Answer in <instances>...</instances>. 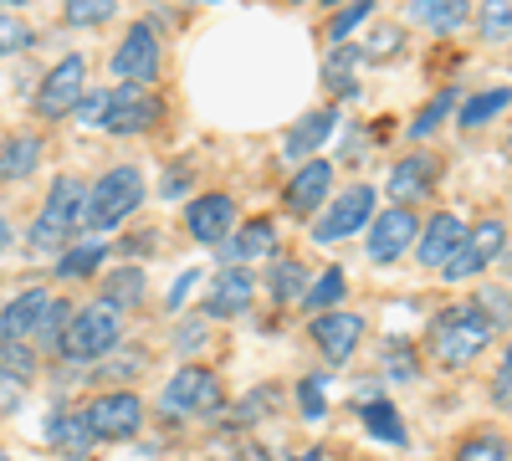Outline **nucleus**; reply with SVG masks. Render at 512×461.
<instances>
[{"mask_svg":"<svg viewBox=\"0 0 512 461\" xmlns=\"http://www.w3.org/2000/svg\"><path fill=\"white\" fill-rule=\"evenodd\" d=\"M456 108V88H446V93H436L431 103H425L420 113H415V123H410V139H431L441 123H446V113Z\"/></svg>","mask_w":512,"mask_h":461,"instance_id":"f704fd0d","label":"nucleus"},{"mask_svg":"<svg viewBox=\"0 0 512 461\" xmlns=\"http://www.w3.org/2000/svg\"><path fill=\"white\" fill-rule=\"evenodd\" d=\"M200 339H205L200 323H195V328H180V349H200Z\"/></svg>","mask_w":512,"mask_h":461,"instance_id":"8fccbe9b","label":"nucleus"},{"mask_svg":"<svg viewBox=\"0 0 512 461\" xmlns=\"http://www.w3.org/2000/svg\"><path fill=\"white\" fill-rule=\"evenodd\" d=\"M118 16V0H62V21L88 31V26H103Z\"/></svg>","mask_w":512,"mask_h":461,"instance_id":"7c9ffc66","label":"nucleus"},{"mask_svg":"<svg viewBox=\"0 0 512 461\" xmlns=\"http://www.w3.org/2000/svg\"><path fill=\"white\" fill-rule=\"evenodd\" d=\"M492 405L497 410H512V344L502 349V364L492 374Z\"/></svg>","mask_w":512,"mask_h":461,"instance_id":"37998d69","label":"nucleus"},{"mask_svg":"<svg viewBox=\"0 0 512 461\" xmlns=\"http://www.w3.org/2000/svg\"><path fill=\"white\" fill-rule=\"evenodd\" d=\"M415 241H420V216L410 211V205H390V211H379L369 221V262L390 267V262L405 257Z\"/></svg>","mask_w":512,"mask_h":461,"instance_id":"9b49d317","label":"nucleus"},{"mask_svg":"<svg viewBox=\"0 0 512 461\" xmlns=\"http://www.w3.org/2000/svg\"><path fill=\"white\" fill-rule=\"evenodd\" d=\"M297 410H303V421H313V426L328 415V380H323V374L297 380Z\"/></svg>","mask_w":512,"mask_h":461,"instance_id":"c9c22d12","label":"nucleus"},{"mask_svg":"<svg viewBox=\"0 0 512 461\" xmlns=\"http://www.w3.org/2000/svg\"><path fill=\"white\" fill-rule=\"evenodd\" d=\"M502 108H512V88H487V93H472L456 108V123L461 129H482V123H492Z\"/></svg>","mask_w":512,"mask_h":461,"instance_id":"bb28decb","label":"nucleus"},{"mask_svg":"<svg viewBox=\"0 0 512 461\" xmlns=\"http://www.w3.org/2000/svg\"><path fill=\"white\" fill-rule=\"evenodd\" d=\"M251 303H256V282H251V272L226 267V272H216V282H210L200 313H205V318H241V313H251Z\"/></svg>","mask_w":512,"mask_h":461,"instance_id":"dca6fc26","label":"nucleus"},{"mask_svg":"<svg viewBox=\"0 0 512 461\" xmlns=\"http://www.w3.org/2000/svg\"><path fill=\"white\" fill-rule=\"evenodd\" d=\"M482 308H497L492 323H507L512 318V298H507V292H482Z\"/></svg>","mask_w":512,"mask_h":461,"instance_id":"09e8293b","label":"nucleus"},{"mask_svg":"<svg viewBox=\"0 0 512 461\" xmlns=\"http://www.w3.org/2000/svg\"><path fill=\"white\" fill-rule=\"evenodd\" d=\"M369 11H374V0H354L349 11H338V16L328 21V41H338V47H344V41H349V31H354L359 21H369Z\"/></svg>","mask_w":512,"mask_h":461,"instance_id":"ea45409f","label":"nucleus"},{"mask_svg":"<svg viewBox=\"0 0 512 461\" xmlns=\"http://www.w3.org/2000/svg\"><path fill=\"white\" fill-rule=\"evenodd\" d=\"M31 26L16 16V11H6V6H0V57H16V52H26L31 47Z\"/></svg>","mask_w":512,"mask_h":461,"instance_id":"e433bc0d","label":"nucleus"},{"mask_svg":"<svg viewBox=\"0 0 512 461\" xmlns=\"http://www.w3.org/2000/svg\"><path fill=\"white\" fill-rule=\"evenodd\" d=\"M456 461H512V446L497 431H477L456 446Z\"/></svg>","mask_w":512,"mask_h":461,"instance_id":"72a5a7b5","label":"nucleus"},{"mask_svg":"<svg viewBox=\"0 0 512 461\" xmlns=\"http://www.w3.org/2000/svg\"><path fill=\"white\" fill-rule=\"evenodd\" d=\"M221 251H226L231 262H262V257H272V251H277V221L272 216L246 221L231 241H221Z\"/></svg>","mask_w":512,"mask_h":461,"instance_id":"412c9836","label":"nucleus"},{"mask_svg":"<svg viewBox=\"0 0 512 461\" xmlns=\"http://www.w3.org/2000/svg\"><path fill=\"white\" fill-rule=\"evenodd\" d=\"M384 374H390V380H415V374H420V364L410 359V344L405 339L384 344Z\"/></svg>","mask_w":512,"mask_h":461,"instance_id":"a19ab883","label":"nucleus"},{"mask_svg":"<svg viewBox=\"0 0 512 461\" xmlns=\"http://www.w3.org/2000/svg\"><path fill=\"white\" fill-rule=\"evenodd\" d=\"M149 298V272L144 267H118L103 277V303H113L118 313H134Z\"/></svg>","mask_w":512,"mask_h":461,"instance_id":"4be33fe9","label":"nucleus"},{"mask_svg":"<svg viewBox=\"0 0 512 461\" xmlns=\"http://www.w3.org/2000/svg\"><path fill=\"white\" fill-rule=\"evenodd\" d=\"M185 185H190V170H185V164H169L159 195H164V200H180V195H185Z\"/></svg>","mask_w":512,"mask_h":461,"instance_id":"de8ad7c7","label":"nucleus"},{"mask_svg":"<svg viewBox=\"0 0 512 461\" xmlns=\"http://www.w3.org/2000/svg\"><path fill=\"white\" fill-rule=\"evenodd\" d=\"M0 6H21V0H0Z\"/></svg>","mask_w":512,"mask_h":461,"instance_id":"5fc2aeb1","label":"nucleus"},{"mask_svg":"<svg viewBox=\"0 0 512 461\" xmlns=\"http://www.w3.org/2000/svg\"><path fill=\"white\" fill-rule=\"evenodd\" d=\"M11 241V226H6V216H0V246H6Z\"/></svg>","mask_w":512,"mask_h":461,"instance_id":"3c124183","label":"nucleus"},{"mask_svg":"<svg viewBox=\"0 0 512 461\" xmlns=\"http://www.w3.org/2000/svg\"><path fill=\"white\" fill-rule=\"evenodd\" d=\"M507 154H512V139H507Z\"/></svg>","mask_w":512,"mask_h":461,"instance_id":"4d7b16f0","label":"nucleus"},{"mask_svg":"<svg viewBox=\"0 0 512 461\" xmlns=\"http://www.w3.org/2000/svg\"><path fill=\"white\" fill-rule=\"evenodd\" d=\"M436 175H441L436 154H405L395 170H390V180H384V190H390L395 205H410V200H420V195H431Z\"/></svg>","mask_w":512,"mask_h":461,"instance_id":"f3484780","label":"nucleus"},{"mask_svg":"<svg viewBox=\"0 0 512 461\" xmlns=\"http://www.w3.org/2000/svg\"><path fill=\"white\" fill-rule=\"evenodd\" d=\"M67 318H72V308H67V303H52V308H47V318H41V328H36V333H41V339H47L52 349H62V328H67Z\"/></svg>","mask_w":512,"mask_h":461,"instance_id":"c03bdc74","label":"nucleus"},{"mask_svg":"<svg viewBox=\"0 0 512 461\" xmlns=\"http://www.w3.org/2000/svg\"><path fill=\"white\" fill-rule=\"evenodd\" d=\"M57 298L47 287H26V292H16V298L0 308V333L6 339H26L31 344V333L41 328V318H47V308H52Z\"/></svg>","mask_w":512,"mask_h":461,"instance_id":"a211bd4d","label":"nucleus"},{"mask_svg":"<svg viewBox=\"0 0 512 461\" xmlns=\"http://www.w3.org/2000/svg\"><path fill=\"white\" fill-rule=\"evenodd\" d=\"M0 374H6L11 385H26L36 374V354H31L26 339H6V344H0Z\"/></svg>","mask_w":512,"mask_h":461,"instance_id":"473e14b6","label":"nucleus"},{"mask_svg":"<svg viewBox=\"0 0 512 461\" xmlns=\"http://www.w3.org/2000/svg\"><path fill=\"white\" fill-rule=\"evenodd\" d=\"M502 251H507V226L502 221H482V226H472L461 236V246L451 251V262L441 267V277L446 282H472L502 257Z\"/></svg>","mask_w":512,"mask_h":461,"instance_id":"0eeeda50","label":"nucleus"},{"mask_svg":"<svg viewBox=\"0 0 512 461\" xmlns=\"http://www.w3.org/2000/svg\"><path fill=\"white\" fill-rule=\"evenodd\" d=\"M277 410V390L267 385V390H251L236 410H231V426H251V421H262V415H272Z\"/></svg>","mask_w":512,"mask_h":461,"instance_id":"4c0bfd02","label":"nucleus"},{"mask_svg":"<svg viewBox=\"0 0 512 461\" xmlns=\"http://www.w3.org/2000/svg\"><path fill=\"white\" fill-rule=\"evenodd\" d=\"M103 257H108V246H103V241L67 246L62 257H57V277H67V282H77V277H93V272L103 267Z\"/></svg>","mask_w":512,"mask_h":461,"instance_id":"c85d7f7f","label":"nucleus"},{"mask_svg":"<svg viewBox=\"0 0 512 461\" xmlns=\"http://www.w3.org/2000/svg\"><path fill=\"white\" fill-rule=\"evenodd\" d=\"M221 374L216 369H205V364H185V369H175V380L164 385V415L169 421H190V415H210V410H221Z\"/></svg>","mask_w":512,"mask_h":461,"instance_id":"39448f33","label":"nucleus"},{"mask_svg":"<svg viewBox=\"0 0 512 461\" xmlns=\"http://www.w3.org/2000/svg\"><path fill=\"white\" fill-rule=\"evenodd\" d=\"M400 47H405V31H374V41H369L359 57H364V62H374V57H395Z\"/></svg>","mask_w":512,"mask_h":461,"instance_id":"a18cd8bd","label":"nucleus"},{"mask_svg":"<svg viewBox=\"0 0 512 461\" xmlns=\"http://www.w3.org/2000/svg\"><path fill=\"white\" fill-rule=\"evenodd\" d=\"M41 159V139L36 134H21V139H6L0 144V180H26Z\"/></svg>","mask_w":512,"mask_h":461,"instance_id":"cd10ccee","label":"nucleus"},{"mask_svg":"<svg viewBox=\"0 0 512 461\" xmlns=\"http://www.w3.org/2000/svg\"><path fill=\"white\" fill-rule=\"evenodd\" d=\"M344 292H349L344 267H323V272L308 282V292H303V313H328V308H338V303H344Z\"/></svg>","mask_w":512,"mask_h":461,"instance_id":"a878e982","label":"nucleus"},{"mask_svg":"<svg viewBox=\"0 0 512 461\" xmlns=\"http://www.w3.org/2000/svg\"><path fill=\"white\" fill-rule=\"evenodd\" d=\"M88 426L98 431V441H128L144 426V400L134 390H108L88 405Z\"/></svg>","mask_w":512,"mask_h":461,"instance_id":"f8f14e48","label":"nucleus"},{"mask_svg":"<svg viewBox=\"0 0 512 461\" xmlns=\"http://www.w3.org/2000/svg\"><path fill=\"white\" fill-rule=\"evenodd\" d=\"M82 211H88V190H82V180L62 175V180L47 190V200H41L36 221H31V246H36V251H57V246L82 226Z\"/></svg>","mask_w":512,"mask_h":461,"instance_id":"20e7f679","label":"nucleus"},{"mask_svg":"<svg viewBox=\"0 0 512 461\" xmlns=\"http://www.w3.org/2000/svg\"><path fill=\"white\" fill-rule=\"evenodd\" d=\"M159 118H164V103L149 88H139V82H123V88H113V113L103 129L108 134H144Z\"/></svg>","mask_w":512,"mask_h":461,"instance_id":"ddd939ff","label":"nucleus"},{"mask_svg":"<svg viewBox=\"0 0 512 461\" xmlns=\"http://www.w3.org/2000/svg\"><path fill=\"white\" fill-rule=\"evenodd\" d=\"M108 113H113V93H108V88H103V93H82V103H77V123L98 129V123H108Z\"/></svg>","mask_w":512,"mask_h":461,"instance_id":"79ce46f5","label":"nucleus"},{"mask_svg":"<svg viewBox=\"0 0 512 461\" xmlns=\"http://www.w3.org/2000/svg\"><path fill=\"white\" fill-rule=\"evenodd\" d=\"M477 31H482V41H492V47L512 41V0H482Z\"/></svg>","mask_w":512,"mask_h":461,"instance_id":"2f4dec72","label":"nucleus"},{"mask_svg":"<svg viewBox=\"0 0 512 461\" xmlns=\"http://www.w3.org/2000/svg\"><path fill=\"white\" fill-rule=\"evenodd\" d=\"M328 195H333V164L328 159H308L303 170H297L292 180H287V195H282V205L292 216H318L323 205H328Z\"/></svg>","mask_w":512,"mask_h":461,"instance_id":"2eb2a0df","label":"nucleus"},{"mask_svg":"<svg viewBox=\"0 0 512 461\" xmlns=\"http://www.w3.org/2000/svg\"><path fill=\"white\" fill-rule=\"evenodd\" d=\"M267 292H272V303H303V292H308V267L277 262V267L267 272Z\"/></svg>","mask_w":512,"mask_h":461,"instance_id":"c756f323","label":"nucleus"},{"mask_svg":"<svg viewBox=\"0 0 512 461\" xmlns=\"http://www.w3.org/2000/svg\"><path fill=\"white\" fill-rule=\"evenodd\" d=\"M82 88H88V62H82L77 52L62 57L47 77H41V88H36V113L41 118H72L77 103H82Z\"/></svg>","mask_w":512,"mask_h":461,"instance_id":"6e6552de","label":"nucleus"},{"mask_svg":"<svg viewBox=\"0 0 512 461\" xmlns=\"http://www.w3.org/2000/svg\"><path fill=\"white\" fill-rule=\"evenodd\" d=\"M0 461H11V456H6V451H0Z\"/></svg>","mask_w":512,"mask_h":461,"instance_id":"6e6d98bb","label":"nucleus"},{"mask_svg":"<svg viewBox=\"0 0 512 461\" xmlns=\"http://www.w3.org/2000/svg\"><path fill=\"white\" fill-rule=\"evenodd\" d=\"M374 200H379L374 185L338 190V195L328 200V211H318V221H313V241H318V246H333V241H344V236H354V231H369Z\"/></svg>","mask_w":512,"mask_h":461,"instance_id":"423d86ee","label":"nucleus"},{"mask_svg":"<svg viewBox=\"0 0 512 461\" xmlns=\"http://www.w3.org/2000/svg\"><path fill=\"white\" fill-rule=\"evenodd\" d=\"M144 170H134V164H118V170H108L93 190H88V211H82V231H113L123 226L128 216L144 205Z\"/></svg>","mask_w":512,"mask_h":461,"instance_id":"7ed1b4c3","label":"nucleus"},{"mask_svg":"<svg viewBox=\"0 0 512 461\" xmlns=\"http://www.w3.org/2000/svg\"><path fill=\"white\" fill-rule=\"evenodd\" d=\"M507 277H512V251H507Z\"/></svg>","mask_w":512,"mask_h":461,"instance_id":"864d4df0","label":"nucleus"},{"mask_svg":"<svg viewBox=\"0 0 512 461\" xmlns=\"http://www.w3.org/2000/svg\"><path fill=\"white\" fill-rule=\"evenodd\" d=\"M364 313H349V308H328V313H318L313 323H308V339L318 344V354L328 359V364H349L354 354H359V344H364Z\"/></svg>","mask_w":512,"mask_h":461,"instance_id":"9d476101","label":"nucleus"},{"mask_svg":"<svg viewBox=\"0 0 512 461\" xmlns=\"http://www.w3.org/2000/svg\"><path fill=\"white\" fill-rule=\"evenodd\" d=\"M359 421H364V431L379 441V446H405L410 436H405V421H400V410L384 400V395H369L364 405H359Z\"/></svg>","mask_w":512,"mask_h":461,"instance_id":"5701e85b","label":"nucleus"},{"mask_svg":"<svg viewBox=\"0 0 512 461\" xmlns=\"http://www.w3.org/2000/svg\"><path fill=\"white\" fill-rule=\"evenodd\" d=\"M328 6H338V0H328Z\"/></svg>","mask_w":512,"mask_h":461,"instance_id":"13d9d810","label":"nucleus"},{"mask_svg":"<svg viewBox=\"0 0 512 461\" xmlns=\"http://www.w3.org/2000/svg\"><path fill=\"white\" fill-rule=\"evenodd\" d=\"M338 129V113L333 108H313L308 118H297L292 129H287V139H282V154L287 159H297V164H308L313 159V149H323V139Z\"/></svg>","mask_w":512,"mask_h":461,"instance_id":"aec40b11","label":"nucleus"},{"mask_svg":"<svg viewBox=\"0 0 512 461\" xmlns=\"http://www.w3.org/2000/svg\"><path fill=\"white\" fill-rule=\"evenodd\" d=\"M466 16H472V0H410V21L415 26H431L436 36L461 31Z\"/></svg>","mask_w":512,"mask_h":461,"instance_id":"b1692460","label":"nucleus"},{"mask_svg":"<svg viewBox=\"0 0 512 461\" xmlns=\"http://www.w3.org/2000/svg\"><path fill=\"white\" fill-rule=\"evenodd\" d=\"M461 236H466L461 216H451V211L431 216V221L420 226V241H415V257H420V267H425V272H431V267H446V262H451V251L461 246Z\"/></svg>","mask_w":512,"mask_h":461,"instance_id":"6ab92c4d","label":"nucleus"},{"mask_svg":"<svg viewBox=\"0 0 512 461\" xmlns=\"http://www.w3.org/2000/svg\"><path fill=\"white\" fill-rule=\"evenodd\" d=\"M354 62H359V52H344V47H338L333 57H328V88L333 93H354Z\"/></svg>","mask_w":512,"mask_h":461,"instance_id":"58836bf2","label":"nucleus"},{"mask_svg":"<svg viewBox=\"0 0 512 461\" xmlns=\"http://www.w3.org/2000/svg\"><path fill=\"white\" fill-rule=\"evenodd\" d=\"M195 282H200V267H185V272L175 277V287H169V313H180V303L195 292Z\"/></svg>","mask_w":512,"mask_h":461,"instance_id":"49530a36","label":"nucleus"},{"mask_svg":"<svg viewBox=\"0 0 512 461\" xmlns=\"http://www.w3.org/2000/svg\"><path fill=\"white\" fill-rule=\"evenodd\" d=\"M292 461H323V451H308V456H292Z\"/></svg>","mask_w":512,"mask_h":461,"instance_id":"603ef678","label":"nucleus"},{"mask_svg":"<svg viewBox=\"0 0 512 461\" xmlns=\"http://www.w3.org/2000/svg\"><path fill=\"white\" fill-rule=\"evenodd\" d=\"M159 62H164L159 36H154L149 21H139V26L123 31V41H118V52H113L108 72H113L118 82H139V88H149V82L159 77Z\"/></svg>","mask_w":512,"mask_h":461,"instance_id":"1a4fd4ad","label":"nucleus"},{"mask_svg":"<svg viewBox=\"0 0 512 461\" xmlns=\"http://www.w3.org/2000/svg\"><path fill=\"white\" fill-rule=\"evenodd\" d=\"M47 441L67 456H88L98 446V431L88 426V415H52L47 421Z\"/></svg>","mask_w":512,"mask_h":461,"instance_id":"393cba45","label":"nucleus"},{"mask_svg":"<svg viewBox=\"0 0 512 461\" xmlns=\"http://www.w3.org/2000/svg\"><path fill=\"white\" fill-rule=\"evenodd\" d=\"M123 344V313L113 303H93V308H72L67 328H62V359L72 364H103L113 349Z\"/></svg>","mask_w":512,"mask_h":461,"instance_id":"f03ea898","label":"nucleus"},{"mask_svg":"<svg viewBox=\"0 0 512 461\" xmlns=\"http://www.w3.org/2000/svg\"><path fill=\"white\" fill-rule=\"evenodd\" d=\"M492 333H497V323L487 318L482 303H451L436 313L431 333H425V349H431V359L441 369H466L492 344Z\"/></svg>","mask_w":512,"mask_h":461,"instance_id":"f257e3e1","label":"nucleus"},{"mask_svg":"<svg viewBox=\"0 0 512 461\" xmlns=\"http://www.w3.org/2000/svg\"><path fill=\"white\" fill-rule=\"evenodd\" d=\"M185 231L200 246H221L236 231V200L231 195H195L185 205Z\"/></svg>","mask_w":512,"mask_h":461,"instance_id":"4468645a","label":"nucleus"}]
</instances>
